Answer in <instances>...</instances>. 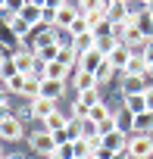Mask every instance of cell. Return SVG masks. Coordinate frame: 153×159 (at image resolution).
Instances as JSON below:
<instances>
[{"instance_id":"28","label":"cell","mask_w":153,"mask_h":159,"mask_svg":"<svg viewBox=\"0 0 153 159\" xmlns=\"http://www.w3.org/2000/svg\"><path fill=\"white\" fill-rule=\"evenodd\" d=\"M66 72H69V66H63V62H47V78L66 81Z\"/></svg>"},{"instance_id":"20","label":"cell","mask_w":153,"mask_h":159,"mask_svg":"<svg viewBox=\"0 0 153 159\" xmlns=\"http://www.w3.org/2000/svg\"><path fill=\"white\" fill-rule=\"evenodd\" d=\"M66 122H69V119H66V116H63V112L56 109V112H53V116H50V119L44 122V131H50V134H56V131H63V128H66Z\"/></svg>"},{"instance_id":"13","label":"cell","mask_w":153,"mask_h":159,"mask_svg":"<svg viewBox=\"0 0 153 159\" xmlns=\"http://www.w3.org/2000/svg\"><path fill=\"white\" fill-rule=\"evenodd\" d=\"M7 28H10V31H13V34H16L19 41H22V38H28V31H31V25H28V22H25L22 16H10Z\"/></svg>"},{"instance_id":"21","label":"cell","mask_w":153,"mask_h":159,"mask_svg":"<svg viewBox=\"0 0 153 159\" xmlns=\"http://www.w3.org/2000/svg\"><path fill=\"white\" fill-rule=\"evenodd\" d=\"M134 25H137V31H141L147 41H153V16H150V13L137 16V19H134Z\"/></svg>"},{"instance_id":"8","label":"cell","mask_w":153,"mask_h":159,"mask_svg":"<svg viewBox=\"0 0 153 159\" xmlns=\"http://www.w3.org/2000/svg\"><path fill=\"white\" fill-rule=\"evenodd\" d=\"M103 59H106V56L94 47V50H88V53H81V56H78V69H81V72H94V75H97V69H100V62H103Z\"/></svg>"},{"instance_id":"7","label":"cell","mask_w":153,"mask_h":159,"mask_svg":"<svg viewBox=\"0 0 153 159\" xmlns=\"http://www.w3.org/2000/svg\"><path fill=\"white\" fill-rule=\"evenodd\" d=\"M10 56H13L19 75H31V69H35V53H31V50H13Z\"/></svg>"},{"instance_id":"12","label":"cell","mask_w":153,"mask_h":159,"mask_svg":"<svg viewBox=\"0 0 153 159\" xmlns=\"http://www.w3.org/2000/svg\"><path fill=\"white\" fill-rule=\"evenodd\" d=\"M63 91H66V81H56V78H44L41 81V97H47V100H56Z\"/></svg>"},{"instance_id":"48","label":"cell","mask_w":153,"mask_h":159,"mask_svg":"<svg viewBox=\"0 0 153 159\" xmlns=\"http://www.w3.org/2000/svg\"><path fill=\"white\" fill-rule=\"evenodd\" d=\"M75 159H85V156H75Z\"/></svg>"},{"instance_id":"16","label":"cell","mask_w":153,"mask_h":159,"mask_svg":"<svg viewBox=\"0 0 153 159\" xmlns=\"http://www.w3.org/2000/svg\"><path fill=\"white\" fill-rule=\"evenodd\" d=\"M88 119H91V122H97V125H103V122H109V119H113V112H109V106H106V103L100 100L97 106H91Z\"/></svg>"},{"instance_id":"27","label":"cell","mask_w":153,"mask_h":159,"mask_svg":"<svg viewBox=\"0 0 153 159\" xmlns=\"http://www.w3.org/2000/svg\"><path fill=\"white\" fill-rule=\"evenodd\" d=\"M116 75H119V72L113 69V62H109V59H103V62H100V69H97V81H113Z\"/></svg>"},{"instance_id":"44","label":"cell","mask_w":153,"mask_h":159,"mask_svg":"<svg viewBox=\"0 0 153 159\" xmlns=\"http://www.w3.org/2000/svg\"><path fill=\"white\" fill-rule=\"evenodd\" d=\"M3 7H7V0H0V10H3Z\"/></svg>"},{"instance_id":"26","label":"cell","mask_w":153,"mask_h":159,"mask_svg":"<svg viewBox=\"0 0 153 159\" xmlns=\"http://www.w3.org/2000/svg\"><path fill=\"white\" fill-rule=\"evenodd\" d=\"M25 81H28V75H13L10 81H7V91H10V94H19V97H22V91H25Z\"/></svg>"},{"instance_id":"10","label":"cell","mask_w":153,"mask_h":159,"mask_svg":"<svg viewBox=\"0 0 153 159\" xmlns=\"http://www.w3.org/2000/svg\"><path fill=\"white\" fill-rule=\"evenodd\" d=\"M97 84H100V81H97L94 72H81V69L75 72V91H78V94H85V91H97Z\"/></svg>"},{"instance_id":"18","label":"cell","mask_w":153,"mask_h":159,"mask_svg":"<svg viewBox=\"0 0 153 159\" xmlns=\"http://www.w3.org/2000/svg\"><path fill=\"white\" fill-rule=\"evenodd\" d=\"M125 109H128L131 116H141V112H147V100H144V94L125 97Z\"/></svg>"},{"instance_id":"11","label":"cell","mask_w":153,"mask_h":159,"mask_svg":"<svg viewBox=\"0 0 153 159\" xmlns=\"http://www.w3.org/2000/svg\"><path fill=\"white\" fill-rule=\"evenodd\" d=\"M78 16H81L78 10H72V7H59V10H56V22H53V28L66 31V28H69L75 19H78Z\"/></svg>"},{"instance_id":"25","label":"cell","mask_w":153,"mask_h":159,"mask_svg":"<svg viewBox=\"0 0 153 159\" xmlns=\"http://www.w3.org/2000/svg\"><path fill=\"white\" fill-rule=\"evenodd\" d=\"M41 13H44V10H41V7H31V3H28V7H25V10H22V13H19V16H22V19H25V22H28V25H31V28H35V25H38V22H41Z\"/></svg>"},{"instance_id":"17","label":"cell","mask_w":153,"mask_h":159,"mask_svg":"<svg viewBox=\"0 0 153 159\" xmlns=\"http://www.w3.org/2000/svg\"><path fill=\"white\" fill-rule=\"evenodd\" d=\"M122 75H147V59H144V53H134L131 62H128V69H125Z\"/></svg>"},{"instance_id":"34","label":"cell","mask_w":153,"mask_h":159,"mask_svg":"<svg viewBox=\"0 0 153 159\" xmlns=\"http://www.w3.org/2000/svg\"><path fill=\"white\" fill-rule=\"evenodd\" d=\"M144 100H147V112H153V88L144 91Z\"/></svg>"},{"instance_id":"24","label":"cell","mask_w":153,"mask_h":159,"mask_svg":"<svg viewBox=\"0 0 153 159\" xmlns=\"http://www.w3.org/2000/svg\"><path fill=\"white\" fill-rule=\"evenodd\" d=\"M113 119H116V128H119V131H125V134L134 128V116H131L128 109H122V112H119V116H113Z\"/></svg>"},{"instance_id":"6","label":"cell","mask_w":153,"mask_h":159,"mask_svg":"<svg viewBox=\"0 0 153 159\" xmlns=\"http://www.w3.org/2000/svg\"><path fill=\"white\" fill-rule=\"evenodd\" d=\"M53 112H56V100H47V97H38V100H31V116H35L38 122H47Z\"/></svg>"},{"instance_id":"23","label":"cell","mask_w":153,"mask_h":159,"mask_svg":"<svg viewBox=\"0 0 153 159\" xmlns=\"http://www.w3.org/2000/svg\"><path fill=\"white\" fill-rule=\"evenodd\" d=\"M56 62H63V66H75V62H78V50H75L72 44H69V47H59Z\"/></svg>"},{"instance_id":"22","label":"cell","mask_w":153,"mask_h":159,"mask_svg":"<svg viewBox=\"0 0 153 159\" xmlns=\"http://www.w3.org/2000/svg\"><path fill=\"white\" fill-rule=\"evenodd\" d=\"M69 38H78V34H85V31H91V22H88V16H78V19H75L69 28Z\"/></svg>"},{"instance_id":"29","label":"cell","mask_w":153,"mask_h":159,"mask_svg":"<svg viewBox=\"0 0 153 159\" xmlns=\"http://www.w3.org/2000/svg\"><path fill=\"white\" fill-rule=\"evenodd\" d=\"M22 97H28V100H38V97H41V81H38V78H28V81H25Z\"/></svg>"},{"instance_id":"3","label":"cell","mask_w":153,"mask_h":159,"mask_svg":"<svg viewBox=\"0 0 153 159\" xmlns=\"http://www.w3.org/2000/svg\"><path fill=\"white\" fill-rule=\"evenodd\" d=\"M28 143H31V150L41 153V156H53V153H56V137H53L50 131H35V134L28 137Z\"/></svg>"},{"instance_id":"30","label":"cell","mask_w":153,"mask_h":159,"mask_svg":"<svg viewBox=\"0 0 153 159\" xmlns=\"http://www.w3.org/2000/svg\"><path fill=\"white\" fill-rule=\"evenodd\" d=\"M78 103L91 109V106H97V103H100V94H97V91H85V94H78Z\"/></svg>"},{"instance_id":"4","label":"cell","mask_w":153,"mask_h":159,"mask_svg":"<svg viewBox=\"0 0 153 159\" xmlns=\"http://www.w3.org/2000/svg\"><path fill=\"white\" fill-rule=\"evenodd\" d=\"M119 88H122V97H134L147 91V81H144V75H122Z\"/></svg>"},{"instance_id":"19","label":"cell","mask_w":153,"mask_h":159,"mask_svg":"<svg viewBox=\"0 0 153 159\" xmlns=\"http://www.w3.org/2000/svg\"><path fill=\"white\" fill-rule=\"evenodd\" d=\"M35 56L44 59V62H56V56H59V44H44V47L35 50Z\"/></svg>"},{"instance_id":"35","label":"cell","mask_w":153,"mask_h":159,"mask_svg":"<svg viewBox=\"0 0 153 159\" xmlns=\"http://www.w3.org/2000/svg\"><path fill=\"white\" fill-rule=\"evenodd\" d=\"M59 7H66V0H47V10H59Z\"/></svg>"},{"instance_id":"41","label":"cell","mask_w":153,"mask_h":159,"mask_svg":"<svg viewBox=\"0 0 153 159\" xmlns=\"http://www.w3.org/2000/svg\"><path fill=\"white\" fill-rule=\"evenodd\" d=\"M147 75H153V62H147Z\"/></svg>"},{"instance_id":"45","label":"cell","mask_w":153,"mask_h":159,"mask_svg":"<svg viewBox=\"0 0 153 159\" xmlns=\"http://www.w3.org/2000/svg\"><path fill=\"white\" fill-rule=\"evenodd\" d=\"M0 69H3V56H0Z\"/></svg>"},{"instance_id":"14","label":"cell","mask_w":153,"mask_h":159,"mask_svg":"<svg viewBox=\"0 0 153 159\" xmlns=\"http://www.w3.org/2000/svg\"><path fill=\"white\" fill-rule=\"evenodd\" d=\"M153 131V112H141V116H134V128H131V134H150Z\"/></svg>"},{"instance_id":"46","label":"cell","mask_w":153,"mask_h":159,"mask_svg":"<svg viewBox=\"0 0 153 159\" xmlns=\"http://www.w3.org/2000/svg\"><path fill=\"white\" fill-rule=\"evenodd\" d=\"M141 3H150V0H141Z\"/></svg>"},{"instance_id":"32","label":"cell","mask_w":153,"mask_h":159,"mask_svg":"<svg viewBox=\"0 0 153 159\" xmlns=\"http://www.w3.org/2000/svg\"><path fill=\"white\" fill-rule=\"evenodd\" d=\"M63 159H75V156H78V153H75V143H59V150H56Z\"/></svg>"},{"instance_id":"5","label":"cell","mask_w":153,"mask_h":159,"mask_svg":"<svg viewBox=\"0 0 153 159\" xmlns=\"http://www.w3.org/2000/svg\"><path fill=\"white\" fill-rule=\"evenodd\" d=\"M131 56H134V53H131V50H128V47H125V44L119 41V44H116V50H113V53H109L106 59H109V62H113V69H116V72L122 75V72L128 69V62H131Z\"/></svg>"},{"instance_id":"33","label":"cell","mask_w":153,"mask_h":159,"mask_svg":"<svg viewBox=\"0 0 153 159\" xmlns=\"http://www.w3.org/2000/svg\"><path fill=\"white\" fill-rule=\"evenodd\" d=\"M88 112H91V109H88V106H81L78 100L72 103V119H88Z\"/></svg>"},{"instance_id":"42","label":"cell","mask_w":153,"mask_h":159,"mask_svg":"<svg viewBox=\"0 0 153 159\" xmlns=\"http://www.w3.org/2000/svg\"><path fill=\"white\" fill-rule=\"evenodd\" d=\"M47 159H63V156H59V153H53V156H47Z\"/></svg>"},{"instance_id":"2","label":"cell","mask_w":153,"mask_h":159,"mask_svg":"<svg viewBox=\"0 0 153 159\" xmlns=\"http://www.w3.org/2000/svg\"><path fill=\"white\" fill-rule=\"evenodd\" d=\"M128 156L131 159H150L153 156V137L150 134H131L128 137Z\"/></svg>"},{"instance_id":"37","label":"cell","mask_w":153,"mask_h":159,"mask_svg":"<svg viewBox=\"0 0 153 159\" xmlns=\"http://www.w3.org/2000/svg\"><path fill=\"white\" fill-rule=\"evenodd\" d=\"M3 119H10V106H7V103H0V122H3Z\"/></svg>"},{"instance_id":"40","label":"cell","mask_w":153,"mask_h":159,"mask_svg":"<svg viewBox=\"0 0 153 159\" xmlns=\"http://www.w3.org/2000/svg\"><path fill=\"white\" fill-rule=\"evenodd\" d=\"M147 13H150V16H153V0H150V3H147Z\"/></svg>"},{"instance_id":"47","label":"cell","mask_w":153,"mask_h":159,"mask_svg":"<svg viewBox=\"0 0 153 159\" xmlns=\"http://www.w3.org/2000/svg\"><path fill=\"white\" fill-rule=\"evenodd\" d=\"M0 159H3V150H0Z\"/></svg>"},{"instance_id":"9","label":"cell","mask_w":153,"mask_h":159,"mask_svg":"<svg viewBox=\"0 0 153 159\" xmlns=\"http://www.w3.org/2000/svg\"><path fill=\"white\" fill-rule=\"evenodd\" d=\"M19 137H22V125H19L16 116L0 122V140H19Z\"/></svg>"},{"instance_id":"31","label":"cell","mask_w":153,"mask_h":159,"mask_svg":"<svg viewBox=\"0 0 153 159\" xmlns=\"http://www.w3.org/2000/svg\"><path fill=\"white\" fill-rule=\"evenodd\" d=\"M25 7H28V0H7V7H3V10H7V13H13V16H19Z\"/></svg>"},{"instance_id":"38","label":"cell","mask_w":153,"mask_h":159,"mask_svg":"<svg viewBox=\"0 0 153 159\" xmlns=\"http://www.w3.org/2000/svg\"><path fill=\"white\" fill-rule=\"evenodd\" d=\"M28 3H31V7H41V10H44V7H47V0H28Z\"/></svg>"},{"instance_id":"15","label":"cell","mask_w":153,"mask_h":159,"mask_svg":"<svg viewBox=\"0 0 153 159\" xmlns=\"http://www.w3.org/2000/svg\"><path fill=\"white\" fill-rule=\"evenodd\" d=\"M106 3H109V0H78L81 16H94V13H103L106 16Z\"/></svg>"},{"instance_id":"36","label":"cell","mask_w":153,"mask_h":159,"mask_svg":"<svg viewBox=\"0 0 153 159\" xmlns=\"http://www.w3.org/2000/svg\"><path fill=\"white\" fill-rule=\"evenodd\" d=\"M144 59H147V62H153V41L147 44V50H144Z\"/></svg>"},{"instance_id":"1","label":"cell","mask_w":153,"mask_h":159,"mask_svg":"<svg viewBox=\"0 0 153 159\" xmlns=\"http://www.w3.org/2000/svg\"><path fill=\"white\" fill-rule=\"evenodd\" d=\"M100 150L103 153H109V156H116V153H128V134L125 131H109V134H103L100 137Z\"/></svg>"},{"instance_id":"39","label":"cell","mask_w":153,"mask_h":159,"mask_svg":"<svg viewBox=\"0 0 153 159\" xmlns=\"http://www.w3.org/2000/svg\"><path fill=\"white\" fill-rule=\"evenodd\" d=\"M91 159H109V153H103V150H100V153H94Z\"/></svg>"},{"instance_id":"43","label":"cell","mask_w":153,"mask_h":159,"mask_svg":"<svg viewBox=\"0 0 153 159\" xmlns=\"http://www.w3.org/2000/svg\"><path fill=\"white\" fill-rule=\"evenodd\" d=\"M3 159H22V156H3Z\"/></svg>"}]
</instances>
